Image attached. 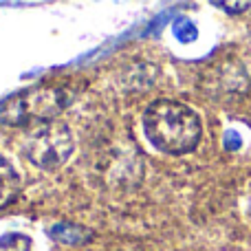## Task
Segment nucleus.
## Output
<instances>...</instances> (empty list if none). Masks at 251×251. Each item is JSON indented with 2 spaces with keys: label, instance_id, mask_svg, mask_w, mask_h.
<instances>
[{
  "label": "nucleus",
  "instance_id": "obj_7",
  "mask_svg": "<svg viewBox=\"0 0 251 251\" xmlns=\"http://www.w3.org/2000/svg\"><path fill=\"white\" fill-rule=\"evenodd\" d=\"M172 31H174V35H176V40H181V42H194L196 35H199L194 22H190L187 18H178V20L174 22Z\"/></svg>",
  "mask_w": 251,
  "mask_h": 251
},
{
  "label": "nucleus",
  "instance_id": "obj_4",
  "mask_svg": "<svg viewBox=\"0 0 251 251\" xmlns=\"http://www.w3.org/2000/svg\"><path fill=\"white\" fill-rule=\"evenodd\" d=\"M18 192H20V176L9 159L0 154V209L7 207L18 196Z\"/></svg>",
  "mask_w": 251,
  "mask_h": 251
},
{
  "label": "nucleus",
  "instance_id": "obj_9",
  "mask_svg": "<svg viewBox=\"0 0 251 251\" xmlns=\"http://www.w3.org/2000/svg\"><path fill=\"white\" fill-rule=\"evenodd\" d=\"M240 143H243V141H240V137L236 132H227L225 134V148H227V150H238Z\"/></svg>",
  "mask_w": 251,
  "mask_h": 251
},
{
  "label": "nucleus",
  "instance_id": "obj_3",
  "mask_svg": "<svg viewBox=\"0 0 251 251\" xmlns=\"http://www.w3.org/2000/svg\"><path fill=\"white\" fill-rule=\"evenodd\" d=\"M25 156L42 170H55L69 161L73 152V134L62 122L40 124L26 134L22 143Z\"/></svg>",
  "mask_w": 251,
  "mask_h": 251
},
{
  "label": "nucleus",
  "instance_id": "obj_6",
  "mask_svg": "<svg viewBox=\"0 0 251 251\" xmlns=\"http://www.w3.org/2000/svg\"><path fill=\"white\" fill-rule=\"evenodd\" d=\"M0 251H31V240L25 234H7L0 238Z\"/></svg>",
  "mask_w": 251,
  "mask_h": 251
},
{
  "label": "nucleus",
  "instance_id": "obj_2",
  "mask_svg": "<svg viewBox=\"0 0 251 251\" xmlns=\"http://www.w3.org/2000/svg\"><path fill=\"white\" fill-rule=\"evenodd\" d=\"M69 101L71 95L66 88L40 84L4 100L0 104V122L7 126H40L55 122Z\"/></svg>",
  "mask_w": 251,
  "mask_h": 251
},
{
  "label": "nucleus",
  "instance_id": "obj_1",
  "mask_svg": "<svg viewBox=\"0 0 251 251\" xmlns=\"http://www.w3.org/2000/svg\"><path fill=\"white\" fill-rule=\"evenodd\" d=\"M143 130L148 141L165 154H187L203 134L199 115L176 100L152 101L143 113Z\"/></svg>",
  "mask_w": 251,
  "mask_h": 251
},
{
  "label": "nucleus",
  "instance_id": "obj_8",
  "mask_svg": "<svg viewBox=\"0 0 251 251\" xmlns=\"http://www.w3.org/2000/svg\"><path fill=\"white\" fill-rule=\"evenodd\" d=\"M214 4L221 9H227L229 13H240V11H245V9L251 7V2H214Z\"/></svg>",
  "mask_w": 251,
  "mask_h": 251
},
{
  "label": "nucleus",
  "instance_id": "obj_5",
  "mask_svg": "<svg viewBox=\"0 0 251 251\" xmlns=\"http://www.w3.org/2000/svg\"><path fill=\"white\" fill-rule=\"evenodd\" d=\"M51 236L60 243H84V238L91 236V231L82 229L77 225H71V223H60L51 229Z\"/></svg>",
  "mask_w": 251,
  "mask_h": 251
}]
</instances>
